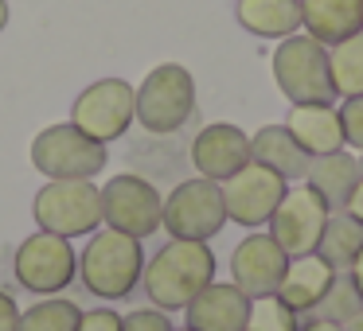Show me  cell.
I'll return each mask as SVG.
<instances>
[{"label": "cell", "mask_w": 363, "mask_h": 331, "mask_svg": "<svg viewBox=\"0 0 363 331\" xmlns=\"http://www.w3.org/2000/svg\"><path fill=\"white\" fill-rule=\"evenodd\" d=\"M215 281V253L207 242H164L145 261L141 284L149 292L152 308L160 312H184L207 284Z\"/></svg>", "instance_id": "cell-1"}, {"label": "cell", "mask_w": 363, "mask_h": 331, "mask_svg": "<svg viewBox=\"0 0 363 331\" xmlns=\"http://www.w3.org/2000/svg\"><path fill=\"white\" fill-rule=\"evenodd\" d=\"M141 273H145L141 242L121 234V230H113V226L94 230L86 250L79 253L82 289L102 296V300H125L141 284Z\"/></svg>", "instance_id": "cell-2"}, {"label": "cell", "mask_w": 363, "mask_h": 331, "mask_svg": "<svg viewBox=\"0 0 363 331\" xmlns=\"http://www.w3.org/2000/svg\"><path fill=\"white\" fill-rule=\"evenodd\" d=\"M274 82L285 94L289 105H332L336 90H332L328 74V47L305 32H293L277 43L274 59Z\"/></svg>", "instance_id": "cell-3"}, {"label": "cell", "mask_w": 363, "mask_h": 331, "mask_svg": "<svg viewBox=\"0 0 363 331\" xmlns=\"http://www.w3.org/2000/svg\"><path fill=\"white\" fill-rule=\"evenodd\" d=\"M196 113V79L180 63H160L137 86V121L145 133H180Z\"/></svg>", "instance_id": "cell-4"}, {"label": "cell", "mask_w": 363, "mask_h": 331, "mask_svg": "<svg viewBox=\"0 0 363 331\" xmlns=\"http://www.w3.org/2000/svg\"><path fill=\"white\" fill-rule=\"evenodd\" d=\"M32 214L40 230L59 238H90L102 226V187L90 180H51L35 191Z\"/></svg>", "instance_id": "cell-5"}, {"label": "cell", "mask_w": 363, "mask_h": 331, "mask_svg": "<svg viewBox=\"0 0 363 331\" xmlns=\"http://www.w3.org/2000/svg\"><path fill=\"white\" fill-rule=\"evenodd\" d=\"M110 152L102 141L86 137L79 125H48L32 141V168L48 180H94L106 172Z\"/></svg>", "instance_id": "cell-6"}, {"label": "cell", "mask_w": 363, "mask_h": 331, "mask_svg": "<svg viewBox=\"0 0 363 331\" xmlns=\"http://www.w3.org/2000/svg\"><path fill=\"white\" fill-rule=\"evenodd\" d=\"M223 226H227V207H223V187L215 180L196 175L168 191L160 230H168L180 242H211Z\"/></svg>", "instance_id": "cell-7"}, {"label": "cell", "mask_w": 363, "mask_h": 331, "mask_svg": "<svg viewBox=\"0 0 363 331\" xmlns=\"http://www.w3.org/2000/svg\"><path fill=\"white\" fill-rule=\"evenodd\" d=\"M12 273L16 284L35 296H55V292L71 289L74 273H79V253H74L71 238L48 234V230H35L32 238H24L12 261Z\"/></svg>", "instance_id": "cell-8"}, {"label": "cell", "mask_w": 363, "mask_h": 331, "mask_svg": "<svg viewBox=\"0 0 363 331\" xmlns=\"http://www.w3.org/2000/svg\"><path fill=\"white\" fill-rule=\"evenodd\" d=\"M137 121V90L125 79H102L90 82L71 105V125H79L86 137L110 144L129 133Z\"/></svg>", "instance_id": "cell-9"}, {"label": "cell", "mask_w": 363, "mask_h": 331, "mask_svg": "<svg viewBox=\"0 0 363 331\" xmlns=\"http://www.w3.org/2000/svg\"><path fill=\"white\" fill-rule=\"evenodd\" d=\"M160 211H164V195L152 187L149 180L133 172H121V175H110L102 187V222L121 234L137 238H152L160 230Z\"/></svg>", "instance_id": "cell-10"}, {"label": "cell", "mask_w": 363, "mask_h": 331, "mask_svg": "<svg viewBox=\"0 0 363 331\" xmlns=\"http://www.w3.org/2000/svg\"><path fill=\"white\" fill-rule=\"evenodd\" d=\"M328 203L316 195L308 183L301 187H289L277 203V211L269 214V238L281 245L285 257H305V253H316V242L324 234V222H328Z\"/></svg>", "instance_id": "cell-11"}, {"label": "cell", "mask_w": 363, "mask_h": 331, "mask_svg": "<svg viewBox=\"0 0 363 331\" xmlns=\"http://www.w3.org/2000/svg\"><path fill=\"white\" fill-rule=\"evenodd\" d=\"M223 187V207H227V222H238V226H266L269 214L277 211L281 195L289 191V183L277 172H269L266 164H246L238 168L230 180L219 183Z\"/></svg>", "instance_id": "cell-12"}, {"label": "cell", "mask_w": 363, "mask_h": 331, "mask_svg": "<svg viewBox=\"0 0 363 331\" xmlns=\"http://www.w3.org/2000/svg\"><path fill=\"white\" fill-rule=\"evenodd\" d=\"M285 265L289 257L281 253V245L274 242L269 234H246L242 242L235 245L230 253V281L246 292V296H274L277 284L285 277Z\"/></svg>", "instance_id": "cell-13"}, {"label": "cell", "mask_w": 363, "mask_h": 331, "mask_svg": "<svg viewBox=\"0 0 363 331\" xmlns=\"http://www.w3.org/2000/svg\"><path fill=\"white\" fill-rule=\"evenodd\" d=\"M191 164L203 180H230L238 168L250 164V137L230 121H215V125L199 129L191 141Z\"/></svg>", "instance_id": "cell-14"}, {"label": "cell", "mask_w": 363, "mask_h": 331, "mask_svg": "<svg viewBox=\"0 0 363 331\" xmlns=\"http://www.w3.org/2000/svg\"><path fill=\"white\" fill-rule=\"evenodd\" d=\"M184 312H188L191 331H242L246 312H250V296L235 281L230 284L211 281Z\"/></svg>", "instance_id": "cell-15"}, {"label": "cell", "mask_w": 363, "mask_h": 331, "mask_svg": "<svg viewBox=\"0 0 363 331\" xmlns=\"http://www.w3.org/2000/svg\"><path fill=\"white\" fill-rule=\"evenodd\" d=\"M332 281H336V269H332L320 253H305V257H289L285 277H281L274 296L281 300V304H289L297 315H305L324 300V292H328Z\"/></svg>", "instance_id": "cell-16"}, {"label": "cell", "mask_w": 363, "mask_h": 331, "mask_svg": "<svg viewBox=\"0 0 363 331\" xmlns=\"http://www.w3.org/2000/svg\"><path fill=\"white\" fill-rule=\"evenodd\" d=\"M285 129H289L293 141H297L308 156H328V152L347 149L336 102L332 105H289Z\"/></svg>", "instance_id": "cell-17"}, {"label": "cell", "mask_w": 363, "mask_h": 331, "mask_svg": "<svg viewBox=\"0 0 363 331\" xmlns=\"http://www.w3.org/2000/svg\"><path fill=\"white\" fill-rule=\"evenodd\" d=\"M305 35L320 40L324 47L347 40L363 28V0H297Z\"/></svg>", "instance_id": "cell-18"}, {"label": "cell", "mask_w": 363, "mask_h": 331, "mask_svg": "<svg viewBox=\"0 0 363 331\" xmlns=\"http://www.w3.org/2000/svg\"><path fill=\"white\" fill-rule=\"evenodd\" d=\"M250 160L254 164H266L269 172H277L285 183H293V180H305L313 156L293 141V133L285 125H262L258 133L250 137Z\"/></svg>", "instance_id": "cell-19"}, {"label": "cell", "mask_w": 363, "mask_h": 331, "mask_svg": "<svg viewBox=\"0 0 363 331\" xmlns=\"http://www.w3.org/2000/svg\"><path fill=\"white\" fill-rule=\"evenodd\" d=\"M359 160L352 152H328V156H313L308 160V172H305V183L316 191V195L328 203V211H344L352 187L359 183Z\"/></svg>", "instance_id": "cell-20"}, {"label": "cell", "mask_w": 363, "mask_h": 331, "mask_svg": "<svg viewBox=\"0 0 363 331\" xmlns=\"http://www.w3.org/2000/svg\"><path fill=\"white\" fill-rule=\"evenodd\" d=\"M235 20L258 40H285L301 32V4L297 0H238Z\"/></svg>", "instance_id": "cell-21"}, {"label": "cell", "mask_w": 363, "mask_h": 331, "mask_svg": "<svg viewBox=\"0 0 363 331\" xmlns=\"http://www.w3.org/2000/svg\"><path fill=\"white\" fill-rule=\"evenodd\" d=\"M359 250H363V226L347 211H332L328 222H324L320 242H316V253H320L336 273H347V265L355 261Z\"/></svg>", "instance_id": "cell-22"}, {"label": "cell", "mask_w": 363, "mask_h": 331, "mask_svg": "<svg viewBox=\"0 0 363 331\" xmlns=\"http://www.w3.org/2000/svg\"><path fill=\"white\" fill-rule=\"evenodd\" d=\"M328 74H332L336 98L363 94V28L328 47Z\"/></svg>", "instance_id": "cell-23"}, {"label": "cell", "mask_w": 363, "mask_h": 331, "mask_svg": "<svg viewBox=\"0 0 363 331\" xmlns=\"http://www.w3.org/2000/svg\"><path fill=\"white\" fill-rule=\"evenodd\" d=\"M79 320H82V308L74 300L51 296L32 304L28 312H20L16 331H79Z\"/></svg>", "instance_id": "cell-24"}, {"label": "cell", "mask_w": 363, "mask_h": 331, "mask_svg": "<svg viewBox=\"0 0 363 331\" xmlns=\"http://www.w3.org/2000/svg\"><path fill=\"white\" fill-rule=\"evenodd\" d=\"M363 312V296H359V289L352 284V277L347 273H336V281L328 284V292H324V300L313 308L308 315H316V320H328V323H340L344 327L352 315H359Z\"/></svg>", "instance_id": "cell-25"}, {"label": "cell", "mask_w": 363, "mask_h": 331, "mask_svg": "<svg viewBox=\"0 0 363 331\" xmlns=\"http://www.w3.org/2000/svg\"><path fill=\"white\" fill-rule=\"evenodd\" d=\"M297 327H301V315L277 296H254L242 323V331H297Z\"/></svg>", "instance_id": "cell-26"}, {"label": "cell", "mask_w": 363, "mask_h": 331, "mask_svg": "<svg viewBox=\"0 0 363 331\" xmlns=\"http://www.w3.org/2000/svg\"><path fill=\"white\" fill-rule=\"evenodd\" d=\"M340 125H344V144H352L355 152H363V94L340 98Z\"/></svg>", "instance_id": "cell-27"}, {"label": "cell", "mask_w": 363, "mask_h": 331, "mask_svg": "<svg viewBox=\"0 0 363 331\" xmlns=\"http://www.w3.org/2000/svg\"><path fill=\"white\" fill-rule=\"evenodd\" d=\"M121 331H172V320L160 308H137V312L121 315Z\"/></svg>", "instance_id": "cell-28"}, {"label": "cell", "mask_w": 363, "mask_h": 331, "mask_svg": "<svg viewBox=\"0 0 363 331\" xmlns=\"http://www.w3.org/2000/svg\"><path fill=\"white\" fill-rule=\"evenodd\" d=\"M79 331H121V315L113 308H94V312H82Z\"/></svg>", "instance_id": "cell-29"}, {"label": "cell", "mask_w": 363, "mask_h": 331, "mask_svg": "<svg viewBox=\"0 0 363 331\" xmlns=\"http://www.w3.org/2000/svg\"><path fill=\"white\" fill-rule=\"evenodd\" d=\"M20 323V304L9 289H0V331H16Z\"/></svg>", "instance_id": "cell-30"}, {"label": "cell", "mask_w": 363, "mask_h": 331, "mask_svg": "<svg viewBox=\"0 0 363 331\" xmlns=\"http://www.w3.org/2000/svg\"><path fill=\"white\" fill-rule=\"evenodd\" d=\"M344 211H347V214H352V219H355V222H359V226H363V175H359V183H355V187H352V195H347Z\"/></svg>", "instance_id": "cell-31"}, {"label": "cell", "mask_w": 363, "mask_h": 331, "mask_svg": "<svg viewBox=\"0 0 363 331\" xmlns=\"http://www.w3.org/2000/svg\"><path fill=\"white\" fill-rule=\"evenodd\" d=\"M347 277H352V284L359 289V296H363V250L355 253V261L347 265Z\"/></svg>", "instance_id": "cell-32"}, {"label": "cell", "mask_w": 363, "mask_h": 331, "mask_svg": "<svg viewBox=\"0 0 363 331\" xmlns=\"http://www.w3.org/2000/svg\"><path fill=\"white\" fill-rule=\"evenodd\" d=\"M297 331H344L340 323H328V320H316V315H308L305 323H301Z\"/></svg>", "instance_id": "cell-33"}, {"label": "cell", "mask_w": 363, "mask_h": 331, "mask_svg": "<svg viewBox=\"0 0 363 331\" xmlns=\"http://www.w3.org/2000/svg\"><path fill=\"white\" fill-rule=\"evenodd\" d=\"M344 331H363V312H359V315H352V320L344 323Z\"/></svg>", "instance_id": "cell-34"}, {"label": "cell", "mask_w": 363, "mask_h": 331, "mask_svg": "<svg viewBox=\"0 0 363 331\" xmlns=\"http://www.w3.org/2000/svg\"><path fill=\"white\" fill-rule=\"evenodd\" d=\"M9 28V0H0V32Z\"/></svg>", "instance_id": "cell-35"}, {"label": "cell", "mask_w": 363, "mask_h": 331, "mask_svg": "<svg viewBox=\"0 0 363 331\" xmlns=\"http://www.w3.org/2000/svg\"><path fill=\"white\" fill-rule=\"evenodd\" d=\"M355 160H359V172H363V152H359V156H355Z\"/></svg>", "instance_id": "cell-36"}, {"label": "cell", "mask_w": 363, "mask_h": 331, "mask_svg": "<svg viewBox=\"0 0 363 331\" xmlns=\"http://www.w3.org/2000/svg\"><path fill=\"white\" fill-rule=\"evenodd\" d=\"M172 331H176V327H172ZM180 331H191V327H180Z\"/></svg>", "instance_id": "cell-37"}]
</instances>
